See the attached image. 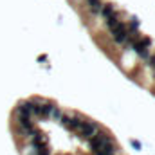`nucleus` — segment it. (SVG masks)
Here are the masks:
<instances>
[{
    "mask_svg": "<svg viewBox=\"0 0 155 155\" xmlns=\"http://www.w3.org/2000/svg\"><path fill=\"white\" fill-rule=\"evenodd\" d=\"M101 13H103V16H105V18H110V16H114V15H116V11H114V5H112V4L103 5V7H101Z\"/></svg>",
    "mask_w": 155,
    "mask_h": 155,
    "instance_id": "7",
    "label": "nucleus"
},
{
    "mask_svg": "<svg viewBox=\"0 0 155 155\" xmlns=\"http://www.w3.org/2000/svg\"><path fill=\"white\" fill-rule=\"evenodd\" d=\"M52 110H54V105L52 103H41V107H40V117H43V119H47V117H51L52 114Z\"/></svg>",
    "mask_w": 155,
    "mask_h": 155,
    "instance_id": "6",
    "label": "nucleus"
},
{
    "mask_svg": "<svg viewBox=\"0 0 155 155\" xmlns=\"http://www.w3.org/2000/svg\"><path fill=\"white\" fill-rule=\"evenodd\" d=\"M78 132H79V137H81V139L90 141V139L99 132V124H97V123H94V121H83Z\"/></svg>",
    "mask_w": 155,
    "mask_h": 155,
    "instance_id": "1",
    "label": "nucleus"
},
{
    "mask_svg": "<svg viewBox=\"0 0 155 155\" xmlns=\"http://www.w3.org/2000/svg\"><path fill=\"white\" fill-rule=\"evenodd\" d=\"M119 22H121V20L117 18V15H114V16H110V18H107V27H108V29L112 31V29L116 27V25L119 24Z\"/></svg>",
    "mask_w": 155,
    "mask_h": 155,
    "instance_id": "8",
    "label": "nucleus"
},
{
    "mask_svg": "<svg viewBox=\"0 0 155 155\" xmlns=\"http://www.w3.org/2000/svg\"><path fill=\"white\" fill-rule=\"evenodd\" d=\"M35 155H49V150H35Z\"/></svg>",
    "mask_w": 155,
    "mask_h": 155,
    "instance_id": "12",
    "label": "nucleus"
},
{
    "mask_svg": "<svg viewBox=\"0 0 155 155\" xmlns=\"http://www.w3.org/2000/svg\"><path fill=\"white\" fill-rule=\"evenodd\" d=\"M15 112H16L18 117H27V119H31V101H22V103H18L16 108H15Z\"/></svg>",
    "mask_w": 155,
    "mask_h": 155,
    "instance_id": "5",
    "label": "nucleus"
},
{
    "mask_svg": "<svg viewBox=\"0 0 155 155\" xmlns=\"http://www.w3.org/2000/svg\"><path fill=\"white\" fill-rule=\"evenodd\" d=\"M88 143H90V148H92V150H97V148H101V146H105V144H114L112 137H110L108 134H105L103 130H99Z\"/></svg>",
    "mask_w": 155,
    "mask_h": 155,
    "instance_id": "2",
    "label": "nucleus"
},
{
    "mask_svg": "<svg viewBox=\"0 0 155 155\" xmlns=\"http://www.w3.org/2000/svg\"><path fill=\"white\" fill-rule=\"evenodd\" d=\"M152 45V40L150 38H139V40H135L134 41V51L141 56V58H148L150 56V52H148V47Z\"/></svg>",
    "mask_w": 155,
    "mask_h": 155,
    "instance_id": "4",
    "label": "nucleus"
},
{
    "mask_svg": "<svg viewBox=\"0 0 155 155\" xmlns=\"http://www.w3.org/2000/svg\"><path fill=\"white\" fill-rule=\"evenodd\" d=\"M61 116H63V114H61V110H60L58 107H54V110H52V114H51V117H54V119H56V121L60 123V119H61Z\"/></svg>",
    "mask_w": 155,
    "mask_h": 155,
    "instance_id": "10",
    "label": "nucleus"
},
{
    "mask_svg": "<svg viewBox=\"0 0 155 155\" xmlns=\"http://www.w3.org/2000/svg\"><path fill=\"white\" fill-rule=\"evenodd\" d=\"M132 146H134L135 150H141V143H139V141H132Z\"/></svg>",
    "mask_w": 155,
    "mask_h": 155,
    "instance_id": "13",
    "label": "nucleus"
},
{
    "mask_svg": "<svg viewBox=\"0 0 155 155\" xmlns=\"http://www.w3.org/2000/svg\"><path fill=\"white\" fill-rule=\"evenodd\" d=\"M112 38H114L116 43H126L130 40V33L126 31V25L123 22H119L116 27L112 29Z\"/></svg>",
    "mask_w": 155,
    "mask_h": 155,
    "instance_id": "3",
    "label": "nucleus"
},
{
    "mask_svg": "<svg viewBox=\"0 0 155 155\" xmlns=\"http://www.w3.org/2000/svg\"><path fill=\"white\" fill-rule=\"evenodd\" d=\"M139 29V20L137 18H132V22H130V31H137ZM128 31V33H130Z\"/></svg>",
    "mask_w": 155,
    "mask_h": 155,
    "instance_id": "11",
    "label": "nucleus"
},
{
    "mask_svg": "<svg viewBox=\"0 0 155 155\" xmlns=\"http://www.w3.org/2000/svg\"><path fill=\"white\" fill-rule=\"evenodd\" d=\"M88 4H90V9H92V11H96V13H97V11H101V7H103V4H101L99 0H88Z\"/></svg>",
    "mask_w": 155,
    "mask_h": 155,
    "instance_id": "9",
    "label": "nucleus"
},
{
    "mask_svg": "<svg viewBox=\"0 0 155 155\" xmlns=\"http://www.w3.org/2000/svg\"><path fill=\"white\" fill-rule=\"evenodd\" d=\"M148 58H150V63H152V67H155V54L148 56Z\"/></svg>",
    "mask_w": 155,
    "mask_h": 155,
    "instance_id": "14",
    "label": "nucleus"
}]
</instances>
